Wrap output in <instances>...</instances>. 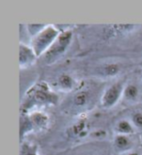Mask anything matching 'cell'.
Instances as JSON below:
<instances>
[{
    "label": "cell",
    "instance_id": "cell-1",
    "mask_svg": "<svg viewBox=\"0 0 142 155\" xmlns=\"http://www.w3.org/2000/svg\"><path fill=\"white\" fill-rule=\"evenodd\" d=\"M57 36V31L53 28H47L46 29H43L40 32L37 37H35L33 40V52L35 55H40L43 51H45L46 48L55 40Z\"/></svg>",
    "mask_w": 142,
    "mask_h": 155
},
{
    "label": "cell",
    "instance_id": "cell-2",
    "mask_svg": "<svg viewBox=\"0 0 142 155\" xmlns=\"http://www.w3.org/2000/svg\"><path fill=\"white\" fill-rule=\"evenodd\" d=\"M71 35L72 34L70 31H65L60 35L54 46H52L50 50L46 53V61H54L60 54H63L71 40Z\"/></svg>",
    "mask_w": 142,
    "mask_h": 155
},
{
    "label": "cell",
    "instance_id": "cell-3",
    "mask_svg": "<svg viewBox=\"0 0 142 155\" xmlns=\"http://www.w3.org/2000/svg\"><path fill=\"white\" fill-rule=\"evenodd\" d=\"M122 92V86L120 84H115L110 89L105 93L103 97V105L104 106H111L113 105L119 99L120 94Z\"/></svg>",
    "mask_w": 142,
    "mask_h": 155
},
{
    "label": "cell",
    "instance_id": "cell-4",
    "mask_svg": "<svg viewBox=\"0 0 142 155\" xmlns=\"http://www.w3.org/2000/svg\"><path fill=\"white\" fill-rule=\"evenodd\" d=\"M33 53L34 52L28 49L27 47L21 45L20 47V64L23 65V64H26L27 63H30L34 59Z\"/></svg>",
    "mask_w": 142,
    "mask_h": 155
},
{
    "label": "cell",
    "instance_id": "cell-5",
    "mask_svg": "<svg viewBox=\"0 0 142 155\" xmlns=\"http://www.w3.org/2000/svg\"><path fill=\"white\" fill-rule=\"evenodd\" d=\"M130 145H131V141L125 135L117 136L116 139H115V147L119 150H126L130 147Z\"/></svg>",
    "mask_w": 142,
    "mask_h": 155
},
{
    "label": "cell",
    "instance_id": "cell-6",
    "mask_svg": "<svg viewBox=\"0 0 142 155\" xmlns=\"http://www.w3.org/2000/svg\"><path fill=\"white\" fill-rule=\"evenodd\" d=\"M21 155H38L37 153V147L30 145L27 143L23 144L21 150Z\"/></svg>",
    "mask_w": 142,
    "mask_h": 155
},
{
    "label": "cell",
    "instance_id": "cell-7",
    "mask_svg": "<svg viewBox=\"0 0 142 155\" xmlns=\"http://www.w3.org/2000/svg\"><path fill=\"white\" fill-rule=\"evenodd\" d=\"M125 95L127 99H135L137 95H138V89L135 85H130L127 87V89L125 91Z\"/></svg>",
    "mask_w": 142,
    "mask_h": 155
},
{
    "label": "cell",
    "instance_id": "cell-8",
    "mask_svg": "<svg viewBox=\"0 0 142 155\" xmlns=\"http://www.w3.org/2000/svg\"><path fill=\"white\" fill-rule=\"evenodd\" d=\"M118 131L122 134H131V133H132V128L128 122L121 121L118 125Z\"/></svg>",
    "mask_w": 142,
    "mask_h": 155
},
{
    "label": "cell",
    "instance_id": "cell-9",
    "mask_svg": "<svg viewBox=\"0 0 142 155\" xmlns=\"http://www.w3.org/2000/svg\"><path fill=\"white\" fill-rule=\"evenodd\" d=\"M87 99H88V95L86 94V93L81 92V93H79V94H77L76 96H75L74 103L78 106H83L86 104Z\"/></svg>",
    "mask_w": 142,
    "mask_h": 155
},
{
    "label": "cell",
    "instance_id": "cell-10",
    "mask_svg": "<svg viewBox=\"0 0 142 155\" xmlns=\"http://www.w3.org/2000/svg\"><path fill=\"white\" fill-rule=\"evenodd\" d=\"M60 84L63 88H71L72 87V79L68 75L63 74L60 77Z\"/></svg>",
    "mask_w": 142,
    "mask_h": 155
},
{
    "label": "cell",
    "instance_id": "cell-11",
    "mask_svg": "<svg viewBox=\"0 0 142 155\" xmlns=\"http://www.w3.org/2000/svg\"><path fill=\"white\" fill-rule=\"evenodd\" d=\"M103 70L106 75H115L119 71V66L116 64H109L107 66H105Z\"/></svg>",
    "mask_w": 142,
    "mask_h": 155
},
{
    "label": "cell",
    "instance_id": "cell-12",
    "mask_svg": "<svg viewBox=\"0 0 142 155\" xmlns=\"http://www.w3.org/2000/svg\"><path fill=\"white\" fill-rule=\"evenodd\" d=\"M35 99L39 101H50L51 96L48 95L47 93L44 91H38L36 92V94H35Z\"/></svg>",
    "mask_w": 142,
    "mask_h": 155
},
{
    "label": "cell",
    "instance_id": "cell-13",
    "mask_svg": "<svg viewBox=\"0 0 142 155\" xmlns=\"http://www.w3.org/2000/svg\"><path fill=\"white\" fill-rule=\"evenodd\" d=\"M84 128H85V123L83 122H80L78 124H76L73 128H72V132L73 134L75 135H80L81 133L84 131Z\"/></svg>",
    "mask_w": 142,
    "mask_h": 155
},
{
    "label": "cell",
    "instance_id": "cell-14",
    "mask_svg": "<svg viewBox=\"0 0 142 155\" xmlns=\"http://www.w3.org/2000/svg\"><path fill=\"white\" fill-rule=\"evenodd\" d=\"M33 122L36 123L37 125H42L46 122V117L43 116L42 114H34L33 115Z\"/></svg>",
    "mask_w": 142,
    "mask_h": 155
},
{
    "label": "cell",
    "instance_id": "cell-15",
    "mask_svg": "<svg viewBox=\"0 0 142 155\" xmlns=\"http://www.w3.org/2000/svg\"><path fill=\"white\" fill-rule=\"evenodd\" d=\"M134 123L135 124L136 127H138V128H140V129H142V114H140V113L134 114Z\"/></svg>",
    "mask_w": 142,
    "mask_h": 155
},
{
    "label": "cell",
    "instance_id": "cell-16",
    "mask_svg": "<svg viewBox=\"0 0 142 155\" xmlns=\"http://www.w3.org/2000/svg\"><path fill=\"white\" fill-rule=\"evenodd\" d=\"M94 135H95V137H102V136L105 135V133H104L103 131H99V132H97V133H95Z\"/></svg>",
    "mask_w": 142,
    "mask_h": 155
},
{
    "label": "cell",
    "instance_id": "cell-17",
    "mask_svg": "<svg viewBox=\"0 0 142 155\" xmlns=\"http://www.w3.org/2000/svg\"><path fill=\"white\" fill-rule=\"evenodd\" d=\"M128 155H138V153H136V152H131V153H130Z\"/></svg>",
    "mask_w": 142,
    "mask_h": 155
},
{
    "label": "cell",
    "instance_id": "cell-18",
    "mask_svg": "<svg viewBox=\"0 0 142 155\" xmlns=\"http://www.w3.org/2000/svg\"><path fill=\"white\" fill-rule=\"evenodd\" d=\"M141 65H142V63H141Z\"/></svg>",
    "mask_w": 142,
    "mask_h": 155
}]
</instances>
